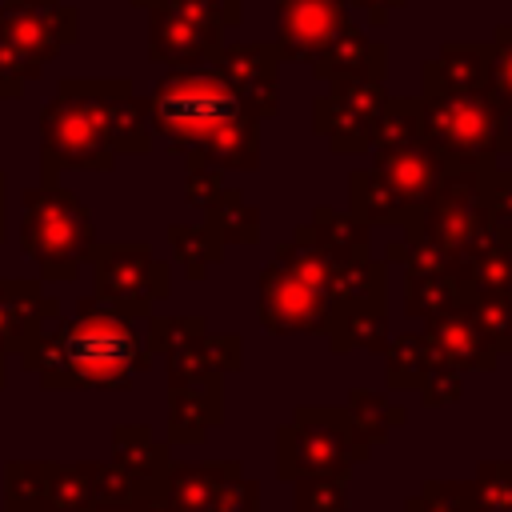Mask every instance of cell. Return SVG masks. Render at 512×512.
<instances>
[{
  "instance_id": "cell-32",
  "label": "cell",
  "mask_w": 512,
  "mask_h": 512,
  "mask_svg": "<svg viewBox=\"0 0 512 512\" xmlns=\"http://www.w3.org/2000/svg\"><path fill=\"white\" fill-rule=\"evenodd\" d=\"M460 312L472 320V328L496 356H512V300L484 296V292H460Z\"/></svg>"
},
{
  "instance_id": "cell-17",
  "label": "cell",
  "mask_w": 512,
  "mask_h": 512,
  "mask_svg": "<svg viewBox=\"0 0 512 512\" xmlns=\"http://www.w3.org/2000/svg\"><path fill=\"white\" fill-rule=\"evenodd\" d=\"M372 168L384 176V184L408 204V208H424L432 200V192L444 180V164L440 156L428 148V140H408L396 148H372Z\"/></svg>"
},
{
  "instance_id": "cell-27",
  "label": "cell",
  "mask_w": 512,
  "mask_h": 512,
  "mask_svg": "<svg viewBox=\"0 0 512 512\" xmlns=\"http://www.w3.org/2000/svg\"><path fill=\"white\" fill-rule=\"evenodd\" d=\"M244 364V344L232 332H204L180 356H168V376H224Z\"/></svg>"
},
{
  "instance_id": "cell-7",
  "label": "cell",
  "mask_w": 512,
  "mask_h": 512,
  "mask_svg": "<svg viewBox=\"0 0 512 512\" xmlns=\"http://www.w3.org/2000/svg\"><path fill=\"white\" fill-rule=\"evenodd\" d=\"M76 36V12L60 0H4L0 8V80L4 92H20L28 76L40 72L44 60L60 52Z\"/></svg>"
},
{
  "instance_id": "cell-45",
  "label": "cell",
  "mask_w": 512,
  "mask_h": 512,
  "mask_svg": "<svg viewBox=\"0 0 512 512\" xmlns=\"http://www.w3.org/2000/svg\"><path fill=\"white\" fill-rule=\"evenodd\" d=\"M404 512H456V508L436 492V484H432V480H424V484H420V492H416V496H408Z\"/></svg>"
},
{
  "instance_id": "cell-2",
  "label": "cell",
  "mask_w": 512,
  "mask_h": 512,
  "mask_svg": "<svg viewBox=\"0 0 512 512\" xmlns=\"http://www.w3.org/2000/svg\"><path fill=\"white\" fill-rule=\"evenodd\" d=\"M44 164L108 172L120 152H148V104L128 80H64L44 108Z\"/></svg>"
},
{
  "instance_id": "cell-5",
  "label": "cell",
  "mask_w": 512,
  "mask_h": 512,
  "mask_svg": "<svg viewBox=\"0 0 512 512\" xmlns=\"http://www.w3.org/2000/svg\"><path fill=\"white\" fill-rule=\"evenodd\" d=\"M372 456V444L360 436L344 408L300 404L288 424L276 432V476L284 484L300 476H344Z\"/></svg>"
},
{
  "instance_id": "cell-40",
  "label": "cell",
  "mask_w": 512,
  "mask_h": 512,
  "mask_svg": "<svg viewBox=\"0 0 512 512\" xmlns=\"http://www.w3.org/2000/svg\"><path fill=\"white\" fill-rule=\"evenodd\" d=\"M468 484H472V500L480 512L512 508V460H484Z\"/></svg>"
},
{
  "instance_id": "cell-47",
  "label": "cell",
  "mask_w": 512,
  "mask_h": 512,
  "mask_svg": "<svg viewBox=\"0 0 512 512\" xmlns=\"http://www.w3.org/2000/svg\"><path fill=\"white\" fill-rule=\"evenodd\" d=\"M404 4H408V0H356L352 8H360V12L368 16V24H372V28H384V24L392 20V12H396V8H404Z\"/></svg>"
},
{
  "instance_id": "cell-36",
  "label": "cell",
  "mask_w": 512,
  "mask_h": 512,
  "mask_svg": "<svg viewBox=\"0 0 512 512\" xmlns=\"http://www.w3.org/2000/svg\"><path fill=\"white\" fill-rule=\"evenodd\" d=\"M420 96H388L380 116H376V132H372V148H396L408 140H420Z\"/></svg>"
},
{
  "instance_id": "cell-26",
  "label": "cell",
  "mask_w": 512,
  "mask_h": 512,
  "mask_svg": "<svg viewBox=\"0 0 512 512\" xmlns=\"http://www.w3.org/2000/svg\"><path fill=\"white\" fill-rule=\"evenodd\" d=\"M384 264L400 268L404 276H452L456 272L452 256L420 228V212L400 228V240H392L384 248Z\"/></svg>"
},
{
  "instance_id": "cell-4",
  "label": "cell",
  "mask_w": 512,
  "mask_h": 512,
  "mask_svg": "<svg viewBox=\"0 0 512 512\" xmlns=\"http://www.w3.org/2000/svg\"><path fill=\"white\" fill-rule=\"evenodd\" d=\"M420 128L448 172H484L500 160L508 112L496 104L492 92L420 96Z\"/></svg>"
},
{
  "instance_id": "cell-44",
  "label": "cell",
  "mask_w": 512,
  "mask_h": 512,
  "mask_svg": "<svg viewBox=\"0 0 512 512\" xmlns=\"http://www.w3.org/2000/svg\"><path fill=\"white\" fill-rule=\"evenodd\" d=\"M224 180L216 176V168H188V180H184V192H188V200L196 204V208H204V200L220 188Z\"/></svg>"
},
{
  "instance_id": "cell-12",
  "label": "cell",
  "mask_w": 512,
  "mask_h": 512,
  "mask_svg": "<svg viewBox=\"0 0 512 512\" xmlns=\"http://www.w3.org/2000/svg\"><path fill=\"white\" fill-rule=\"evenodd\" d=\"M256 316L276 336H308L324 328L328 296L288 272L280 260H268L256 280Z\"/></svg>"
},
{
  "instance_id": "cell-53",
  "label": "cell",
  "mask_w": 512,
  "mask_h": 512,
  "mask_svg": "<svg viewBox=\"0 0 512 512\" xmlns=\"http://www.w3.org/2000/svg\"><path fill=\"white\" fill-rule=\"evenodd\" d=\"M508 512H512V508H508Z\"/></svg>"
},
{
  "instance_id": "cell-9",
  "label": "cell",
  "mask_w": 512,
  "mask_h": 512,
  "mask_svg": "<svg viewBox=\"0 0 512 512\" xmlns=\"http://www.w3.org/2000/svg\"><path fill=\"white\" fill-rule=\"evenodd\" d=\"M88 260L96 264V300L120 316H148V308L168 296V264L156 260L148 244L92 248Z\"/></svg>"
},
{
  "instance_id": "cell-52",
  "label": "cell",
  "mask_w": 512,
  "mask_h": 512,
  "mask_svg": "<svg viewBox=\"0 0 512 512\" xmlns=\"http://www.w3.org/2000/svg\"><path fill=\"white\" fill-rule=\"evenodd\" d=\"M0 216H4V208H0Z\"/></svg>"
},
{
  "instance_id": "cell-23",
  "label": "cell",
  "mask_w": 512,
  "mask_h": 512,
  "mask_svg": "<svg viewBox=\"0 0 512 512\" xmlns=\"http://www.w3.org/2000/svg\"><path fill=\"white\" fill-rule=\"evenodd\" d=\"M316 244L336 260V264H356V260H368L372 256V228L364 220H356L352 212H340V208H312V220H308Z\"/></svg>"
},
{
  "instance_id": "cell-20",
  "label": "cell",
  "mask_w": 512,
  "mask_h": 512,
  "mask_svg": "<svg viewBox=\"0 0 512 512\" xmlns=\"http://www.w3.org/2000/svg\"><path fill=\"white\" fill-rule=\"evenodd\" d=\"M308 68L316 72V80H344V76L388 80V48L372 40L360 24H348Z\"/></svg>"
},
{
  "instance_id": "cell-29",
  "label": "cell",
  "mask_w": 512,
  "mask_h": 512,
  "mask_svg": "<svg viewBox=\"0 0 512 512\" xmlns=\"http://www.w3.org/2000/svg\"><path fill=\"white\" fill-rule=\"evenodd\" d=\"M384 384L388 392H416L420 380L428 376V368L436 364L432 352H428V340L424 332H400V336H388L384 344Z\"/></svg>"
},
{
  "instance_id": "cell-25",
  "label": "cell",
  "mask_w": 512,
  "mask_h": 512,
  "mask_svg": "<svg viewBox=\"0 0 512 512\" xmlns=\"http://www.w3.org/2000/svg\"><path fill=\"white\" fill-rule=\"evenodd\" d=\"M452 276L460 292H484V296L512 300V248L500 244V236H488L472 256L456 264Z\"/></svg>"
},
{
  "instance_id": "cell-34",
  "label": "cell",
  "mask_w": 512,
  "mask_h": 512,
  "mask_svg": "<svg viewBox=\"0 0 512 512\" xmlns=\"http://www.w3.org/2000/svg\"><path fill=\"white\" fill-rule=\"evenodd\" d=\"M460 304L456 276H404V312L408 320H436Z\"/></svg>"
},
{
  "instance_id": "cell-49",
  "label": "cell",
  "mask_w": 512,
  "mask_h": 512,
  "mask_svg": "<svg viewBox=\"0 0 512 512\" xmlns=\"http://www.w3.org/2000/svg\"><path fill=\"white\" fill-rule=\"evenodd\" d=\"M500 160L512 168V128H508V132H504V140H500Z\"/></svg>"
},
{
  "instance_id": "cell-1",
  "label": "cell",
  "mask_w": 512,
  "mask_h": 512,
  "mask_svg": "<svg viewBox=\"0 0 512 512\" xmlns=\"http://www.w3.org/2000/svg\"><path fill=\"white\" fill-rule=\"evenodd\" d=\"M144 104L148 128L168 144V152H180L188 168H260V116L220 68H172Z\"/></svg>"
},
{
  "instance_id": "cell-46",
  "label": "cell",
  "mask_w": 512,
  "mask_h": 512,
  "mask_svg": "<svg viewBox=\"0 0 512 512\" xmlns=\"http://www.w3.org/2000/svg\"><path fill=\"white\" fill-rule=\"evenodd\" d=\"M220 28H236L240 24V12H244V0H196Z\"/></svg>"
},
{
  "instance_id": "cell-16",
  "label": "cell",
  "mask_w": 512,
  "mask_h": 512,
  "mask_svg": "<svg viewBox=\"0 0 512 512\" xmlns=\"http://www.w3.org/2000/svg\"><path fill=\"white\" fill-rule=\"evenodd\" d=\"M224 420L220 376H168V440L200 444Z\"/></svg>"
},
{
  "instance_id": "cell-3",
  "label": "cell",
  "mask_w": 512,
  "mask_h": 512,
  "mask_svg": "<svg viewBox=\"0 0 512 512\" xmlns=\"http://www.w3.org/2000/svg\"><path fill=\"white\" fill-rule=\"evenodd\" d=\"M148 364L152 352L132 316H120L100 300H84L80 316L60 328L56 352L40 372L56 388H124Z\"/></svg>"
},
{
  "instance_id": "cell-51",
  "label": "cell",
  "mask_w": 512,
  "mask_h": 512,
  "mask_svg": "<svg viewBox=\"0 0 512 512\" xmlns=\"http://www.w3.org/2000/svg\"><path fill=\"white\" fill-rule=\"evenodd\" d=\"M344 4H348V8H352V4H356V0H344Z\"/></svg>"
},
{
  "instance_id": "cell-18",
  "label": "cell",
  "mask_w": 512,
  "mask_h": 512,
  "mask_svg": "<svg viewBox=\"0 0 512 512\" xmlns=\"http://www.w3.org/2000/svg\"><path fill=\"white\" fill-rule=\"evenodd\" d=\"M320 336H328V352L344 356L352 348L384 352L388 344V300L360 296V300H328V316Z\"/></svg>"
},
{
  "instance_id": "cell-50",
  "label": "cell",
  "mask_w": 512,
  "mask_h": 512,
  "mask_svg": "<svg viewBox=\"0 0 512 512\" xmlns=\"http://www.w3.org/2000/svg\"><path fill=\"white\" fill-rule=\"evenodd\" d=\"M132 4H140V8H152V4H156V0H132Z\"/></svg>"
},
{
  "instance_id": "cell-33",
  "label": "cell",
  "mask_w": 512,
  "mask_h": 512,
  "mask_svg": "<svg viewBox=\"0 0 512 512\" xmlns=\"http://www.w3.org/2000/svg\"><path fill=\"white\" fill-rule=\"evenodd\" d=\"M176 264L184 268L188 280H204L220 260H224V244L204 228V224H172L168 228Z\"/></svg>"
},
{
  "instance_id": "cell-42",
  "label": "cell",
  "mask_w": 512,
  "mask_h": 512,
  "mask_svg": "<svg viewBox=\"0 0 512 512\" xmlns=\"http://www.w3.org/2000/svg\"><path fill=\"white\" fill-rule=\"evenodd\" d=\"M488 92L512 116V24H496L492 28V80H488Z\"/></svg>"
},
{
  "instance_id": "cell-39",
  "label": "cell",
  "mask_w": 512,
  "mask_h": 512,
  "mask_svg": "<svg viewBox=\"0 0 512 512\" xmlns=\"http://www.w3.org/2000/svg\"><path fill=\"white\" fill-rule=\"evenodd\" d=\"M476 192H480V208H484L492 232L512 228V168L504 160L476 172Z\"/></svg>"
},
{
  "instance_id": "cell-24",
  "label": "cell",
  "mask_w": 512,
  "mask_h": 512,
  "mask_svg": "<svg viewBox=\"0 0 512 512\" xmlns=\"http://www.w3.org/2000/svg\"><path fill=\"white\" fill-rule=\"evenodd\" d=\"M204 228L220 244H256L260 240V208L248 204V196L240 188L220 184L204 200Z\"/></svg>"
},
{
  "instance_id": "cell-15",
  "label": "cell",
  "mask_w": 512,
  "mask_h": 512,
  "mask_svg": "<svg viewBox=\"0 0 512 512\" xmlns=\"http://www.w3.org/2000/svg\"><path fill=\"white\" fill-rule=\"evenodd\" d=\"M488 80H492V40L488 44L456 40L420 64V96H472V92H488Z\"/></svg>"
},
{
  "instance_id": "cell-38",
  "label": "cell",
  "mask_w": 512,
  "mask_h": 512,
  "mask_svg": "<svg viewBox=\"0 0 512 512\" xmlns=\"http://www.w3.org/2000/svg\"><path fill=\"white\" fill-rule=\"evenodd\" d=\"M208 332L204 316H148V352H164L168 356H180L184 348H192L200 336Z\"/></svg>"
},
{
  "instance_id": "cell-37",
  "label": "cell",
  "mask_w": 512,
  "mask_h": 512,
  "mask_svg": "<svg viewBox=\"0 0 512 512\" xmlns=\"http://www.w3.org/2000/svg\"><path fill=\"white\" fill-rule=\"evenodd\" d=\"M360 296H384L388 300V264L384 260H356L336 264L328 280V300H360Z\"/></svg>"
},
{
  "instance_id": "cell-19",
  "label": "cell",
  "mask_w": 512,
  "mask_h": 512,
  "mask_svg": "<svg viewBox=\"0 0 512 512\" xmlns=\"http://www.w3.org/2000/svg\"><path fill=\"white\" fill-rule=\"evenodd\" d=\"M424 340L436 364H448L456 372H496L500 356L480 340V332L472 328V320L460 312V304L436 320L424 324Z\"/></svg>"
},
{
  "instance_id": "cell-6",
  "label": "cell",
  "mask_w": 512,
  "mask_h": 512,
  "mask_svg": "<svg viewBox=\"0 0 512 512\" xmlns=\"http://www.w3.org/2000/svg\"><path fill=\"white\" fill-rule=\"evenodd\" d=\"M24 204H28V212H24V248H28V256H36L44 276L72 280L76 268L88 260V252L96 248L92 220H88L84 204L52 180L44 188L28 192Z\"/></svg>"
},
{
  "instance_id": "cell-21",
  "label": "cell",
  "mask_w": 512,
  "mask_h": 512,
  "mask_svg": "<svg viewBox=\"0 0 512 512\" xmlns=\"http://www.w3.org/2000/svg\"><path fill=\"white\" fill-rule=\"evenodd\" d=\"M236 460H212V464H168L160 476L156 496L172 504L176 512H216L220 504V484L236 472Z\"/></svg>"
},
{
  "instance_id": "cell-48",
  "label": "cell",
  "mask_w": 512,
  "mask_h": 512,
  "mask_svg": "<svg viewBox=\"0 0 512 512\" xmlns=\"http://www.w3.org/2000/svg\"><path fill=\"white\" fill-rule=\"evenodd\" d=\"M136 512H176V508H172V504H164L160 496H144V500L136 504Z\"/></svg>"
},
{
  "instance_id": "cell-35",
  "label": "cell",
  "mask_w": 512,
  "mask_h": 512,
  "mask_svg": "<svg viewBox=\"0 0 512 512\" xmlns=\"http://www.w3.org/2000/svg\"><path fill=\"white\" fill-rule=\"evenodd\" d=\"M28 292H36V284H0V348H16V340L32 328L36 332V316L56 312V300H40L32 296L28 304H20Z\"/></svg>"
},
{
  "instance_id": "cell-11",
  "label": "cell",
  "mask_w": 512,
  "mask_h": 512,
  "mask_svg": "<svg viewBox=\"0 0 512 512\" xmlns=\"http://www.w3.org/2000/svg\"><path fill=\"white\" fill-rule=\"evenodd\" d=\"M224 44V28L196 0H156L148 8V56L168 68L204 64Z\"/></svg>"
},
{
  "instance_id": "cell-30",
  "label": "cell",
  "mask_w": 512,
  "mask_h": 512,
  "mask_svg": "<svg viewBox=\"0 0 512 512\" xmlns=\"http://www.w3.org/2000/svg\"><path fill=\"white\" fill-rule=\"evenodd\" d=\"M344 412L352 416V424L360 428V436L372 448L376 444H388L392 428H400L408 420V408L404 404H392V400H384V392H372V388H352Z\"/></svg>"
},
{
  "instance_id": "cell-13",
  "label": "cell",
  "mask_w": 512,
  "mask_h": 512,
  "mask_svg": "<svg viewBox=\"0 0 512 512\" xmlns=\"http://www.w3.org/2000/svg\"><path fill=\"white\" fill-rule=\"evenodd\" d=\"M344 0H276V52L280 60L312 64L348 24Z\"/></svg>"
},
{
  "instance_id": "cell-28",
  "label": "cell",
  "mask_w": 512,
  "mask_h": 512,
  "mask_svg": "<svg viewBox=\"0 0 512 512\" xmlns=\"http://www.w3.org/2000/svg\"><path fill=\"white\" fill-rule=\"evenodd\" d=\"M116 464H120L128 476H136V480L160 488V476L168 472L172 460H168V448H164L148 428H140V424H120V428H116Z\"/></svg>"
},
{
  "instance_id": "cell-43",
  "label": "cell",
  "mask_w": 512,
  "mask_h": 512,
  "mask_svg": "<svg viewBox=\"0 0 512 512\" xmlns=\"http://www.w3.org/2000/svg\"><path fill=\"white\" fill-rule=\"evenodd\" d=\"M416 392H420V404H424V408L456 404V400L464 396V372H456V368H448V364H432Z\"/></svg>"
},
{
  "instance_id": "cell-31",
  "label": "cell",
  "mask_w": 512,
  "mask_h": 512,
  "mask_svg": "<svg viewBox=\"0 0 512 512\" xmlns=\"http://www.w3.org/2000/svg\"><path fill=\"white\" fill-rule=\"evenodd\" d=\"M272 260H280L288 272H296L304 284H312V288H320V292L328 296V280H332V272H336V260L316 244V236H312L308 224H296L292 240H284Z\"/></svg>"
},
{
  "instance_id": "cell-22",
  "label": "cell",
  "mask_w": 512,
  "mask_h": 512,
  "mask_svg": "<svg viewBox=\"0 0 512 512\" xmlns=\"http://www.w3.org/2000/svg\"><path fill=\"white\" fill-rule=\"evenodd\" d=\"M348 212L368 228H404L420 208H408L376 168L348 172Z\"/></svg>"
},
{
  "instance_id": "cell-14",
  "label": "cell",
  "mask_w": 512,
  "mask_h": 512,
  "mask_svg": "<svg viewBox=\"0 0 512 512\" xmlns=\"http://www.w3.org/2000/svg\"><path fill=\"white\" fill-rule=\"evenodd\" d=\"M208 64L232 80V88L244 96V104L260 120L280 112V52H276V44H220L208 56Z\"/></svg>"
},
{
  "instance_id": "cell-8",
  "label": "cell",
  "mask_w": 512,
  "mask_h": 512,
  "mask_svg": "<svg viewBox=\"0 0 512 512\" xmlns=\"http://www.w3.org/2000/svg\"><path fill=\"white\" fill-rule=\"evenodd\" d=\"M384 100H388L384 80H364V76L328 80V92L312 100V132L324 136L336 156L368 152Z\"/></svg>"
},
{
  "instance_id": "cell-10",
  "label": "cell",
  "mask_w": 512,
  "mask_h": 512,
  "mask_svg": "<svg viewBox=\"0 0 512 512\" xmlns=\"http://www.w3.org/2000/svg\"><path fill=\"white\" fill-rule=\"evenodd\" d=\"M420 228L452 256V264H460L488 236H496L492 224H488V216H484V208H480L476 172H444L440 188L420 208Z\"/></svg>"
},
{
  "instance_id": "cell-41",
  "label": "cell",
  "mask_w": 512,
  "mask_h": 512,
  "mask_svg": "<svg viewBox=\"0 0 512 512\" xmlns=\"http://www.w3.org/2000/svg\"><path fill=\"white\" fill-rule=\"evenodd\" d=\"M292 488H296L292 512H348L344 476H300V480H292Z\"/></svg>"
}]
</instances>
